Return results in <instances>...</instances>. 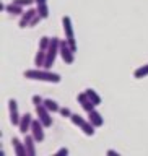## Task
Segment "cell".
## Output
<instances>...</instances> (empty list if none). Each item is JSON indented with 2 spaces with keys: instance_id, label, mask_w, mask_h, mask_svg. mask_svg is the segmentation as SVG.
<instances>
[{
  "instance_id": "6da1fadb",
  "label": "cell",
  "mask_w": 148,
  "mask_h": 156,
  "mask_svg": "<svg viewBox=\"0 0 148 156\" xmlns=\"http://www.w3.org/2000/svg\"><path fill=\"white\" fill-rule=\"evenodd\" d=\"M24 78L28 80H36V81H47V83H60V75L59 73L51 72L49 68H33V70H26L23 73Z\"/></svg>"
},
{
  "instance_id": "7a4b0ae2",
  "label": "cell",
  "mask_w": 148,
  "mask_h": 156,
  "mask_svg": "<svg viewBox=\"0 0 148 156\" xmlns=\"http://www.w3.org/2000/svg\"><path fill=\"white\" fill-rule=\"evenodd\" d=\"M57 54H60V39L52 37L51 44H49V49L46 51V65H44V68H49V70H51V67L54 65V62H56Z\"/></svg>"
},
{
  "instance_id": "3957f363",
  "label": "cell",
  "mask_w": 148,
  "mask_h": 156,
  "mask_svg": "<svg viewBox=\"0 0 148 156\" xmlns=\"http://www.w3.org/2000/svg\"><path fill=\"white\" fill-rule=\"evenodd\" d=\"M62 26H63V33H65V41L68 42V46L77 52L75 29H73V24H72V18L70 16H63L62 18Z\"/></svg>"
},
{
  "instance_id": "277c9868",
  "label": "cell",
  "mask_w": 148,
  "mask_h": 156,
  "mask_svg": "<svg viewBox=\"0 0 148 156\" xmlns=\"http://www.w3.org/2000/svg\"><path fill=\"white\" fill-rule=\"evenodd\" d=\"M70 120H72V124H73V125L80 127V130H81L85 135H88V136H93V135H95V129H96V127L93 125L90 120L83 119V117H81V115H78V114H72Z\"/></svg>"
},
{
  "instance_id": "5b68a950",
  "label": "cell",
  "mask_w": 148,
  "mask_h": 156,
  "mask_svg": "<svg viewBox=\"0 0 148 156\" xmlns=\"http://www.w3.org/2000/svg\"><path fill=\"white\" fill-rule=\"evenodd\" d=\"M52 112L47 109L44 104H41V106H36V115H38V119L42 122V125L46 127V129H49V127H52V124H54V120H52Z\"/></svg>"
},
{
  "instance_id": "8992f818",
  "label": "cell",
  "mask_w": 148,
  "mask_h": 156,
  "mask_svg": "<svg viewBox=\"0 0 148 156\" xmlns=\"http://www.w3.org/2000/svg\"><path fill=\"white\" fill-rule=\"evenodd\" d=\"M60 57L63 58L65 63H68V65L75 62V51L68 46L67 41H60Z\"/></svg>"
},
{
  "instance_id": "52a82bcc",
  "label": "cell",
  "mask_w": 148,
  "mask_h": 156,
  "mask_svg": "<svg viewBox=\"0 0 148 156\" xmlns=\"http://www.w3.org/2000/svg\"><path fill=\"white\" fill-rule=\"evenodd\" d=\"M44 129L46 127L42 125V122L36 119V120H33V125H31V135L34 136V140H36V143H41V141L44 140Z\"/></svg>"
},
{
  "instance_id": "ba28073f",
  "label": "cell",
  "mask_w": 148,
  "mask_h": 156,
  "mask_svg": "<svg viewBox=\"0 0 148 156\" xmlns=\"http://www.w3.org/2000/svg\"><path fill=\"white\" fill-rule=\"evenodd\" d=\"M8 114H10V122L13 125H18L20 120H21V115H20V111H18V102L15 99L8 101Z\"/></svg>"
},
{
  "instance_id": "9c48e42d",
  "label": "cell",
  "mask_w": 148,
  "mask_h": 156,
  "mask_svg": "<svg viewBox=\"0 0 148 156\" xmlns=\"http://www.w3.org/2000/svg\"><path fill=\"white\" fill-rule=\"evenodd\" d=\"M33 115L29 114V112H26V114H23L21 115V120H20V124H18V130H20V133H23V135H26L29 130H31V125H33Z\"/></svg>"
},
{
  "instance_id": "30bf717a",
  "label": "cell",
  "mask_w": 148,
  "mask_h": 156,
  "mask_svg": "<svg viewBox=\"0 0 148 156\" xmlns=\"http://www.w3.org/2000/svg\"><path fill=\"white\" fill-rule=\"evenodd\" d=\"M36 15H38V10L36 8L26 10V12L21 15V18H20V28H29V23H31V20L36 16Z\"/></svg>"
},
{
  "instance_id": "8fae6325",
  "label": "cell",
  "mask_w": 148,
  "mask_h": 156,
  "mask_svg": "<svg viewBox=\"0 0 148 156\" xmlns=\"http://www.w3.org/2000/svg\"><path fill=\"white\" fill-rule=\"evenodd\" d=\"M77 99H78V102H80V106L83 107V111H85V112H91V111L96 107V106L90 101V98H88L86 93H80V94L77 96Z\"/></svg>"
},
{
  "instance_id": "7c38bea8",
  "label": "cell",
  "mask_w": 148,
  "mask_h": 156,
  "mask_svg": "<svg viewBox=\"0 0 148 156\" xmlns=\"http://www.w3.org/2000/svg\"><path fill=\"white\" fill-rule=\"evenodd\" d=\"M12 145H13V150H15V154H16V156H28L24 141H21L20 138H16V136H13V138H12Z\"/></svg>"
},
{
  "instance_id": "4fadbf2b",
  "label": "cell",
  "mask_w": 148,
  "mask_h": 156,
  "mask_svg": "<svg viewBox=\"0 0 148 156\" xmlns=\"http://www.w3.org/2000/svg\"><path fill=\"white\" fill-rule=\"evenodd\" d=\"M88 120H90L91 124L96 127V129H98V127H103V125H104V117H103L96 109H93L91 112H88Z\"/></svg>"
},
{
  "instance_id": "5bb4252c",
  "label": "cell",
  "mask_w": 148,
  "mask_h": 156,
  "mask_svg": "<svg viewBox=\"0 0 148 156\" xmlns=\"http://www.w3.org/2000/svg\"><path fill=\"white\" fill-rule=\"evenodd\" d=\"M24 146H26V151H28V156H36V140H34V136L29 133V135H24Z\"/></svg>"
},
{
  "instance_id": "9a60e30c",
  "label": "cell",
  "mask_w": 148,
  "mask_h": 156,
  "mask_svg": "<svg viewBox=\"0 0 148 156\" xmlns=\"http://www.w3.org/2000/svg\"><path fill=\"white\" fill-rule=\"evenodd\" d=\"M36 10H38V15H39V16H42V20L49 18L47 0H36Z\"/></svg>"
},
{
  "instance_id": "2e32d148",
  "label": "cell",
  "mask_w": 148,
  "mask_h": 156,
  "mask_svg": "<svg viewBox=\"0 0 148 156\" xmlns=\"http://www.w3.org/2000/svg\"><path fill=\"white\" fill-rule=\"evenodd\" d=\"M3 10L7 13H10V15H23L24 12H23V7H20V5H16V3H8V5H5L3 7Z\"/></svg>"
},
{
  "instance_id": "e0dca14e",
  "label": "cell",
  "mask_w": 148,
  "mask_h": 156,
  "mask_svg": "<svg viewBox=\"0 0 148 156\" xmlns=\"http://www.w3.org/2000/svg\"><path fill=\"white\" fill-rule=\"evenodd\" d=\"M34 65L38 68H44V65H46V51H41V49L38 51L36 57H34Z\"/></svg>"
},
{
  "instance_id": "ac0fdd59",
  "label": "cell",
  "mask_w": 148,
  "mask_h": 156,
  "mask_svg": "<svg viewBox=\"0 0 148 156\" xmlns=\"http://www.w3.org/2000/svg\"><path fill=\"white\" fill-rule=\"evenodd\" d=\"M85 93L88 94V98H90V101H91L95 106H99V104H101V96L98 94V93H96L95 90H91V88H88V90H85Z\"/></svg>"
},
{
  "instance_id": "d6986e66",
  "label": "cell",
  "mask_w": 148,
  "mask_h": 156,
  "mask_svg": "<svg viewBox=\"0 0 148 156\" xmlns=\"http://www.w3.org/2000/svg\"><path fill=\"white\" fill-rule=\"evenodd\" d=\"M44 106H46L47 109L52 112V114H54V112H59V111H60V106H59L54 99H44Z\"/></svg>"
},
{
  "instance_id": "ffe728a7",
  "label": "cell",
  "mask_w": 148,
  "mask_h": 156,
  "mask_svg": "<svg viewBox=\"0 0 148 156\" xmlns=\"http://www.w3.org/2000/svg\"><path fill=\"white\" fill-rule=\"evenodd\" d=\"M134 76H135V78H145V76H148V65L139 67V68L134 72Z\"/></svg>"
},
{
  "instance_id": "44dd1931",
  "label": "cell",
  "mask_w": 148,
  "mask_h": 156,
  "mask_svg": "<svg viewBox=\"0 0 148 156\" xmlns=\"http://www.w3.org/2000/svg\"><path fill=\"white\" fill-rule=\"evenodd\" d=\"M49 44H51V37L42 36L41 39H39V49H41V51H47V49H49Z\"/></svg>"
},
{
  "instance_id": "7402d4cb",
  "label": "cell",
  "mask_w": 148,
  "mask_h": 156,
  "mask_svg": "<svg viewBox=\"0 0 148 156\" xmlns=\"http://www.w3.org/2000/svg\"><path fill=\"white\" fill-rule=\"evenodd\" d=\"M13 3L20 5V7H29V5L36 3V0H13Z\"/></svg>"
},
{
  "instance_id": "603a6c76",
  "label": "cell",
  "mask_w": 148,
  "mask_h": 156,
  "mask_svg": "<svg viewBox=\"0 0 148 156\" xmlns=\"http://www.w3.org/2000/svg\"><path fill=\"white\" fill-rule=\"evenodd\" d=\"M59 114H60L62 117H68V119H70L73 112H72L70 109H68V107H60V111H59Z\"/></svg>"
},
{
  "instance_id": "cb8c5ba5",
  "label": "cell",
  "mask_w": 148,
  "mask_h": 156,
  "mask_svg": "<svg viewBox=\"0 0 148 156\" xmlns=\"http://www.w3.org/2000/svg\"><path fill=\"white\" fill-rule=\"evenodd\" d=\"M31 101H33V104H34V107L36 106H41V104H44V99L39 94H34L33 98H31Z\"/></svg>"
},
{
  "instance_id": "d4e9b609",
  "label": "cell",
  "mask_w": 148,
  "mask_h": 156,
  "mask_svg": "<svg viewBox=\"0 0 148 156\" xmlns=\"http://www.w3.org/2000/svg\"><path fill=\"white\" fill-rule=\"evenodd\" d=\"M42 20V16H39V15H36V16H34L33 20H31V23H29V28H33V26H36V24L39 23Z\"/></svg>"
},
{
  "instance_id": "484cf974",
  "label": "cell",
  "mask_w": 148,
  "mask_h": 156,
  "mask_svg": "<svg viewBox=\"0 0 148 156\" xmlns=\"http://www.w3.org/2000/svg\"><path fill=\"white\" fill-rule=\"evenodd\" d=\"M106 154H107V156H119V151H116V150H107Z\"/></svg>"
},
{
  "instance_id": "4316f807",
  "label": "cell",
  "mask_w": 148,
  "mask_h": 156,
  "mask_svg": "<svg viewBox=\"0 0 148 156\" xmlns=\"http://www.w3.org/2000/svg\"><path fill=\"white\" fill-rule=\"evenodd\" d=\"M60 154H68V150H67V148H60V150L56 153V156H60Z\"/></svg>"
}]
</instances>
